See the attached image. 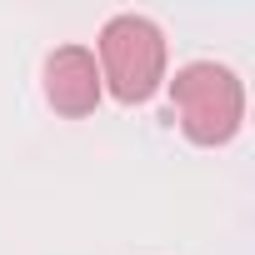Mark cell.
<instances>
[{
    "label": "cell",
    "mask_w": 255,
    "mask_h": 255,
    "mask_svg": "<svg viewBox=\"0 0 255 255\" xmlns=\"http://www.w3.org/2000/svg\"><path fill=\"white\" fill-rule=\"evenodd\" d=\"M170 105L185 140L195 145H225L235 140L240 120H245V85L235 70L215 65V60H195L185 70H175L170 80Z\"/></svg>",
    "instance_id": "obj_1"
},
{
    "label": "cell",
    "mask_w": 255,
    "mask_h": 255,
    "mask_svg": "<svg viewBox=\"0 0 255 255\" xmlns=\"http://www.w3.org/2000/svg\"><path fill=\"white\" fill-rule=\"evenodd\" d=\"M100 85L115 100L140 105L165 85V35L145 15H115L100 30Z\"/></svg>",
    "instance_id": "obj_2"
},
{
    "label": "cell",
    "mask_w": 255,
    "mask_h": 255,
    "mask_svg": "<svg viewBox=\"0 0 255 255\" xmlns=\"http://www.w3.org/2000/svg\"><path fill=\"white\" fill-rule=\"evenodd\" d=\"M100 70H95V55L85 50V45H60V50H50L45 55V100L60 110V115H70V120H80V115H90L95 105H100Z\"/></svg>",
    "instance_id": "obj_3"
}]
</instances>
